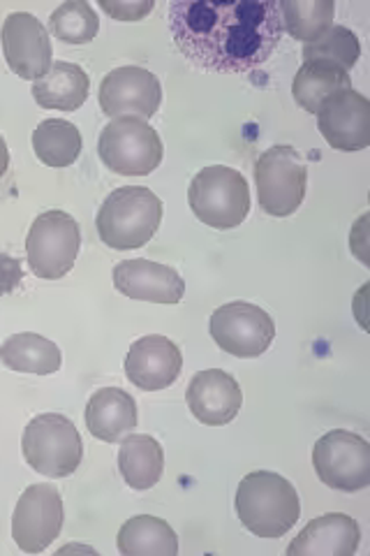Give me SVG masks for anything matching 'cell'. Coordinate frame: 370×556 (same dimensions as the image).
Instances as JSON below:
<instances>
[{"mask_svg": "<svg viewBox=\"0 0 370 556\" xmlns=\"http://www.w3.org/2000/svg\"><path fill=\"white\" fill-rule=\"evenodd\" d=\"M208 329L222 353L241 359L264 355L276 339L273 318L251 302H229L216 308Z\"/></svg>", "mask_w": 370, "mask_h": 556, "instance_id": "10", "label": "cell"}, {"mask_svg": "<svg viewBox=\"0 0 370 556\" xmlns=\"http://www.w3.org/2000/svg\"><path fill=\"white\" fill-rule=\"evenodd\" d=\"M347 89H352V81L345 70L324 61H306L298 67L292 81V96L296 104L315 116L329 98Z\"/></svg>", "mask_w": 370, "mask_h": 556, "instance_id": "22", "label": "cell"}, {"mask_svg": "<svg viewBox=\"0 0 370 556\" xmlns=\"http://www.w3.org/2000/svg\"><path fill=\"white\" fill-rule=\"evenodd\" d=\"M98 8L107 12L116 22H142L146 14L153 12V0H100Z\"/></svg>", "mask_w": 370, "mask_h": 556, "instance_id": "29", "label": "cell"}, {"mask_svg": "<svg viewBox=\"0 0 370 556\" xmlns=\"http://www.w3.org/2000/svg\"><path fill=\"white\" fill-rule=\"evenodd\" d=\"M100 108L110 118H151L163 102V86L151 70L126 65L104 75L100 84Z\"/></svg>", "mask_w": 370, "mask_h": 556, "instance_id": "12", "label": "cell"}, {"mask_svg": "<svg viewBox=\"0 0 370 556\" xmlns=\"http://www.w3.org/2000/svg\"><path fill=\"white\" fill-rule=\"evenodd\" d=\"M278 10L280 20H283V30L306 45L320 40L333 26V16H336L333 0H283V3H278Z\"/></svg>", "mask_w": 370, "mask_h": 556, "instance_id": "26", "label": "cell"}, {"mask_svg": "<svg viewBox=\"0 0 370 556\" xmlns=\"http://www.w3.org/2000/svg\"><path fill=\"white\" fill-rule=\"evenodd\" d=\"M22 450L26 464L47 478L73 476L84 459L81 433L69 417L44 413L24 429Z\"/></svg>", "mask_w": 370, "mask_h": 556, "instance_id": "5", "label": "cell"}, {"mask_svg": "<svg viewBox=\"0 0 370 556\" xmlns=\"http://www.w3.org/2000/svg\"><path fill=\"white\" fill-rule=\"evenodd\" d=\"M91 79L77 63L56 61L49 73L33 84V98L42 110L77 112L88 100Z\"/></svg>", "mask_w": 370, "mask_h": 556, "instance_id": "20", "label": "cell"}, {"mask_svg": "<svg viewBox=\"0 0 370 556\" xmlns=\"http://www.w3.org/2000/svg\"><path fill=\"white\" fill-rule=\"evenodd\" d=\"M169 30L181 54L214 73H248L267 63L283 40L273 0H179Z\"/></svg>", "mask_w": 370, "mask_h": 556, "instance_id": "1", "label": "cell"}, {"mask_svg": "<svg viewBox=\"0 0 370 556\" xmlns=\"http://www.w3.org/2000/svg\"><path fill=\"white\" fill-rule=\"evenodd\" d=\"M67 549H75V552H88V554H98L93 547H81V545H67V547H63L61 552H67Z\"/></svg>", "mask_w": 370, "mask_h": 556, "instance_id": "32", "label": "cell"}, {"mask_svg": "<svg viewBox=\"0 0 370 556\" xmlns=\"http://www.w3.org/2000/svg\"><path fill=\"white\" fill-rule=\"evenodd\" d=\"M192 214L214 230H232L251 214V188L241 172L208 165L195 174L188 188Z\"/></svg>", "mask_w": 370, "mask_h": 556, "instance_id": "4", "label": "cell"}, {"mask_svg": "<svg viewBox=\"0 0 370 556\" xmlns=\"http://www.w3.org/2000/svg\"><path fill=\"white\" fill-rule=\"evenodd\" d=\"M22 276H24V271H22L20 260L0 253V298H5V294L20 288Z\"/></svg>", "mask_w": 370, "mask_h": 556, "instance_id": "30", "label": "cell"}, {"mask_svg": "<svg viewBox=\"0 0 370 556\" xmlns=\"http://www.w3.org/2000/svg\"><path fill=\"white\" fill-rule=\"evenodd\" d=\"M317 128H320L327 144L336 151L352 153L370 144V102L359 91L347 89L329 98L317 112Z\"/></svg>", "mask_w": 370, "mask_h": 556, "instance_id": "14", "label": "cell"}, {"mask_svg": "<svg viewBox=\"0 0 370 556\" xmlns=\"http://www.w3.org/2000/svg\"><path fill=\"white\" fill-rule=\"evenodd\" d=\"M0 40L10 70L26 81H40L54 65L49 30L28 12L8 14Z\"/></svg>", "mask_w": 370, "mask_h": 556, "instance_id": "13", "label": "cell"}, {"mask_svg": "<svg viewBox=\"0 0 370 556\" xmlns=\"http://www.w3.org/2000/svg\"><path fill=\"white\" fill-rule=\"evenodd\" d=\"M190 413L206 427H225L243 406V392L234 376L222 369L200 371L188 386Z\"/></svg>", "mask_w": 370, "mask_h": 556, "instance_id": "17", "label": "cell"}, {"mask_svg": "<svg viewBox=\"0 0 370 556\" xmlns=\"http://www.w3.org/2000/svg\"><path fill=\"white\" fill-rule=\"evenodd\" d=\"M139 422L137 402L120 388H102L93 392L86 406V427L91 437L104 443H118L135 431Z\"/></svg>", "mask_w": 370, "mask_h": 556, "instance_id": "19", "label": "cell"}, {"mask_svg": "<svg viewBox=\"0 0 370 556\" xmlns=\"http://www.w3.org/2000/svg\"><path fill=\"white\" fill-rule=\"evenodd\" d=\"M302 56H304V63L324 61V63L339 65L345 70V73H349V70L359 63L361 45L355 30H349L345 26H331L320 40L304 47Z\"/></svg>", "mask_w": 370, "mask_h": 556, "instance_id": "28", "label": "cell"}, {"mask_svg": "<svg viewBox=\"0 0 370 556\" xmlns=\"http://www.w3.org/2000/svg\"><path fill=\"white\" fill-rule=\"evenodd\" d=\"M49 33L65 45H88L100 33V20L86 0H67L49 16Z\"/></svg>", "mask_w": 370, "mask_h": 556, "instance_id": "27", "label": "cell"}, {"mask_svg": "<svg viewBox=\"0 0 370 556\" xmlns=\"http://www.w3.org/2000/svg\"><path fill=\"white\" fill-rule=\"evenodd\" d=\"M81 149L84 139L79 128L65 118H47L33 130V151L47 167L63 169L75 165Z\"/></svg>", "mask_w": 370, "mask_h": 556, "instance_id": "25", "label": "cell"}, {"mask_svg": "<svg viewBox=\"0 0 370 556\" xmlns=\"http://www.w3.org/2000/svg\"><path fill=\"white\" fill-rule=\"evenodd\" d=\"M0 359L5 367L16 374H35V376H51L61 369L63 353L61 348L35 332L12 334L3 345H0Z\"/></svg>", "mask_w": 370, "mask_h": 556, "instance_id": "24", "label": "cell"}, {"mask_svg": "<svg viewBox=\"0 0 370 556\" xmlns=\"http://www.w3.org/2000/svg\"><path fill=\"white\" fill-rule=\"evenodd\" d=\"M114 288L130 300L153 304H179L186 294V281L179 271L146 257L118 263L114 267Z\"/></svg>", "mask_w": 370, "mask_h": 556, "instance_id": "16", "label": "cell"}, {"mask_svg": "<svg viewBox=\"0 0 370 556\" xmlns=\"http://www.w3.org/2000/svg\"><path fill=\"white\" fill-rule=\"evenodd\" d=\"M183 355L171 339L149 334L135 341L126 355V376L135 388L161 392L174 386L181 376Z\"/></svg>", "mask_w": 370, "mask_h": 556, "instance_id": "15", "label": "cell"}, {"mask_svg": "<svg viewBox=\"0 0 370 556\" xmlns=\"http://www.w3.org/2000/svg\"><path fill=\"white\" fill-rule=\"evenodd\" d=\"M361 543L357 519L329 513L312 519L288 547V556H352Z\"/></svg>", "mask_w": 370, "mask_h": 556, "instance_id": "18", "label": "cell"}, {"mask_svg": "<svg viewBox=\"0 0 370 556\" xmlns=\"http://www.w3.org/2000/svg\"><path fill=\"white\" fill-rule=\"evenodd\" d=\"M81 247V232L75 216L67 212H44L33 220L26 237V257L30 271L56 281L75 267V260Z\"/></svg>", "mask_w": 370, "mask_h": 556, "instance_id": "8", "label": "cell"}, {"mask_svg": "<svg viewBox=\"0 0 370 556\" xmlns=\"http://www.w3.org/2000/svg\"><path fill=\"white\" fill-rule=\"evenodd\" d=\"M100 161L120 177H146L163 163V139L142 118L120 116L102 128L98 139Z\"/></svg>", "mask_w": 370, "mask_h": 556, "instance_id": "6", "label": "cell"}, {"mask_svg": "<svg viewBox=\"0 0 370 556\" xmlns=\"http://www.w3.org/2000/svg\"><path fill=\"white\" fill-rule=\"evenodd\" d=\"M118 471L132 490H151L163 478L165 452L149 433H128L120 441L118 450Z\"/></svg>", "mask_w": 370, "mask_h": 556, "instance_id": "21", "label": "cell"}, {"mask_svg": "<svg viewBox=\"0 0 370 556\" xmlns=\"http://www.w3.org/2000/svg\"><path fill=\"white\" fill-rule=\"evenodd\" d=\"M257 202L261 212L285 218L304 204L308 186V167L294 147L276 144L264 151L255 163Z\"/></svg>", "mask_w": 370, "mask_h": 556, "instance_id": "7", "label": "cell"}, {"mask_svg": "<svg viewBox=\"0 0 370 556\" xmlns=\"http://www.w3.org/2000/svg\"><path fill=\"white\" fill-rule=\"evenodd\" d=\"M63 498L54 484H30L16 501L12 538L26 554H40L56 541L63 529Z\"/></svg>", "mask_w": 370, "mask_h": 556, "instance_id": "11", "label": "cell"}, {"mask_svg": "<svg viewBox=\"0 0 370 556\" xmlns=\"http://www.w3.org/2000/svg\"><path fill=\"white\" fill-rule=\"evenodd\" d=\"M237 515L257 538H283L302 517V501L294 484L273 471L248 473L237 490Z\"/></svg>", "mask_w": 370, "mask_h": 556, "instance_id": "2", "label": "cell"}, {"mask_svg": "<svg viewBox=\"0 0 370 556\" xmlns=\"http://www.w3.org/2000/svg\"><path fill=\"white\" fill-rule=\"evenodd\" d=\"M10 167V151H8V142L0 137V179L5 177V172Z\"/></svg>", "mask_w": 370, "mask_h": 556, "instance_id": "31", "label": "cell"}, {"mask_svg": "<svg viewBox=\"0 0 370 556\" xmlns=\"http://www.w3.org/2000/svg\"><path fill=\"white\" fill-rule=\"evenodd\" d=\"M315 473L331 490L361 492L370 484V445L347 429H333L312 447Z\"/></svg>", "mask_w": 370, "mask_h": 556, "instance_id": "9", "label": "cell"}, {"mask_svg": "<svg viewBox=\"0 0 370 556\" xmlns=\"http://www.w3.org/2000/svg\"><path fill=\"white\" fill-rule=\"evenodd\" d=\"M116 545L123 556H176L179 535L161 517L137 515L120 527Z\"/></svg>", "mask_w": 370, "mask_h": 556, "instance_id": "23", "label": "cell"}, {"mask_svg": "<svg viewBox=\"0 0 370 556\" xmlns=\"http://www.w3.org/2000/svg\"><path fill=\"white\" fill-rule=\"evenodd\" d=\"M163 223V202L151 188L123 186L102 202L95 228L100 239L116 251L142 249Z\"/></svg>", "mask_w": 370, "mask_h": 556, "instance_id": "3", "label": "cell"}]
</instances>
